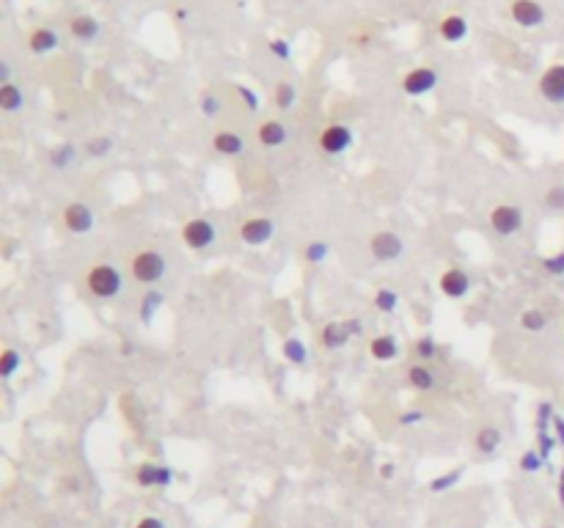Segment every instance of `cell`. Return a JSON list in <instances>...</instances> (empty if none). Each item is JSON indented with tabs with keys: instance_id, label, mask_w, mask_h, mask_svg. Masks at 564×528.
I'll return each mask as SVG.
<instances>
[{
	"instance_id": "26",
	"label": "cell",
	"mask_w": 564,
	"mask_h": 528,
	"mask_svg": "<svg viewBox=\"0 0 564 528\" xmlns=\"http://www.w3.org/2000/svg\"><path fill=\"white\" fill-rule=\"evenodd\" d=\"M273 102H275L278 110H292L295 102H298V88L292 86L289 80H281L273 91Z\"/></svg>"
},
{
	"instance_id": "34",
	"label": "cell",
	"mask_w": 564,
	"mask_h": 528,
	"mask_svg": "<svg viewBox=\"0 0 564 528\" xmlns=\"http://www.w3.org/2000/svg\"><path fill=\"white\" fill-rule=\"evenodd\" d=\"M542 204L551 212H564V184H551L542 196Z\"/></svg>"
},
{
	"instance_id": "14",
	"label": "cell",
	"mask_w": 564,
	"mask_h": 528,
	"mask_svg": "<svg viewBox=\"0 0 564 528\" xmlns=\"http://www.w3.org/2000/svg\"><path fill=\"white\" fill-rule=\"evenodd\" d=\"M287 138H289V130L278 119H267V122H261L259 127H256V140L264 149H278V146L287 143Z\"/></svg>"
},
{
	"instance_id": "18",
	"label": "cell",
	"mask_w": 564,
	"mask_h": 528,
	"mask_svg": "<svg viewBox=\"0 0 564 528\" xmlns=\"http://www.w3.org/2000/svg\"><path fill=\"white\" fill-rule=\"evenodd\" d=\"M349 339H352V336H349L345 322H328V325L322 328V333H319V342H322L325 350H342Z\"/></svg>"
},
{
	"instance_id": "37",
	"label": "cell",
	"mask_w": 564,
	"mask_h": 528,
	"mask_svg": "<svg viewBox=\"0 0 564 528\" xmlns=\"http://www.w3.org/2000/svg\"><path fill=\"white\" fill-rule=\"evenodd\" d=\"M424 418H427V413H424V410H416V407H413V410H405V413H399V416H396V424H399V427H416V424H421Z\"/></svg>"
},
{
	"instance_id": "44",
	"label": "cell",
	"mask_w": 564,
	"mask_h": 528,
	"mask_svg": "<svg viewBox=\"0 0 564 528\" xmlns=\"http://www.w3.org/2000/svg\"><path fill=\"white\" fill-rule=\"evenodd\" d=\"M0 83L3 86L11 83V66H8V61H0Z\"/></svg>"
},
{
	"instance_id": "31",
	"label": "cell",
	"mask_w": 564,
	"mask_h": 528,
	"mask_svg": "<svg viewBox=\"0 0 564 528\" xmlns=\"http://www.w3.org/2000/svg\"><path fill=\"white\" fill-rule=\"evenodd\" d=\"M328 256H331V245L325 240H311L303 248V259L308 264H322Z\"/></svg>"
},
{
	"instance_id": "45",
	"label": "cell",
	"mask_w": 564,
	"mask_h": 528,
	"mask_svg": "<svg viewBox=\"0 0 564 528\" xmlns=\"http://www.w3.org/2000/svg\"><path fill=\"white\" fill-rule=\"evenodd\" d=\"M393 474H396V465H393V462H383V465H380V479H393Z\"/></svg>"
},
{
	"instance_id": "20",
	"label": "cell",
	"mask_w": 564,
	"mask_h": 528,
	"mask_svg": "<svg viewBox=\"0 0 564 528\" xmlns=\"http://www.w3.org/2000/svg\"><path fill=\"white\" fill-rule=\"evenodd\" d=\"M407 383H410V388L413 391H421V394H430L435 388V372L427 366V363H413L410 369H407Z\"/></svg>"
},
{
	"instance_id": "16",
	"label": "cell",
	"mask_w": 564,
	"mask_h": 528,
	"mask_svg": "<svg viewBox=\"0 0 564 528\" xmlns=\"http://www.w3.org/2000/svg\"><path fill=\"white\" fill-rule=\"evenodd\" d=\"M99 31H102V25H99V20L91 17V14H78V17H72V22H69V34H72L78 42H94V39L99 36Z\"/></svg>"
},
{
	"instance_id": "1",
	"label": "cell",
	"mask_w": 564,
	"mask_h": 528,
	"mask_svg": "<svg viewBox=\"0 0 564 528\" xmlns=\"http://www.w3.org/2000/svg\"><path fill=\"white\" fill-rule=\"evenodd\" d=\"M86 289L96 300H113L122 292V272L113 264H94L86 272Z\"/></svg>"
},
{
	"instance_id": "12",
	"label": "cell",
	"mask_w": 564,
	"mask_h": 528,
	"mask_svg": "<svg viewBox=\"0 0 564 528\" xmlns=\"http://www.w3.org/2000/svg\"><path fill=\"white\" fill-rule=\"evenodd\" d=\"M438 286H440V292H443L446 298L460 300V298H465V295L471 292V275H468L465 270H460V267H449L446 272H440Z\"/></svg>"
},
{
	"instance_id": "23",
	"label": "cell",
	"mask_w": 564,
	"mask_h": 528,
	"mask_svg": "<svg viewBox=\"0 0 564 528\" xmlns=\"http://www.w3.org/2000/svg\"><path fill=\"white\" fill-rule=\"evenodd\" d=\"M75 157H78V149H75L72 143H58V146L50 149L47 163H50V168H55V171H66V168L75 163Z\"/></svg>"
},
{
	"instance_id": "46",
	"label": "cell",
	"mask_w": 564,
	"mask_h": 528,
	"mask_svg": "<svg viewBox=\"0 0 564 528\" xmlns=\"http://www.w3.org/2000/svg\"><path fill=\"white\" fill-rule=\"evenodd\" d=\"M176 20H187V8H176Z\"/></svg>"
},
{
	"instance_id": "11",
	"label": "cell",
	"mask_w": 564,
	"mask_h": 528,
	"mask_svg": "<svg viewBox=\"0 0 564 528\" xmlns=\"http://www.w3.org/2000/svg\"><path fill=\"white\" fill-rule=\"evenodd\" d=\"M509 17L521 28H540L545 22V8L540 0H512L509 3Z\"/></svg>"
},
{
	"instance_id": "2",
	"label": "cell",
	"mask_w": 564,
	"mask_h": 528,
	"mask_svg": "<svg viewBox=\"0 0 564 528\" xmlns=\"http://www.w3.org/2000/svg\"><path fill=\"white\" fill-rule=\"evenodd\" d=\"M132 278L143 286H154L166 275V256L160 251H138L130 262Z\"/></svg>"
},
{
	"instance_id": "6",
	"label": "cell",
	"mask_w": 564,
	"mask_h": 528,
	"mask_svg": "<svg viewBox=\"0 0 564 528\" xmlns=\"http://www.w3.org/2000/svg\"><path fill=\"white\" fill-rule=\"evenodd\" d=\"M352 140H355V135H352V130H349L347 124H342V122H333V124H328L325 130L319 132V149H322L325 154H331V157L345 154L349 146H352Z\"/></svg>"
},
{
	"instance_id": "27",
	"label": "cell",
	"mask_w": 564,
	"mask_h": 528,
	"mask_svg": "<svg viewBox=\"0 0 564 528\" xmlns=\"http://www.w3.org/2000/svg\"><path fill=\"white\" fill-rule=\"evenodd\" d=\"M521 328L526 333H542L548 328V314L540 308H528L521 314Z\"/></svg>"
},
{
	"instance_id": "32",
	"label": "cell",
	"mask_w": 564,
	"mask_h": 528,
	"mask_svg": "<svg viewBox=\"0 0 564 528\" xmlns=\"http://www.w3.org/2000/svg\"><path fill=\"white\" fill-rule=\"evenodd\" d=\"M375 308L380 311V314H396V308H399V295L389 289V286H383V289H377L375 292Z\"/></svg>"
},
{
	"instance_id": "3",
	"label": "cell",
	"mask_w": 564,
	"mask_h": 528,
	"mask_svg": "<svg viewBox=\"0 0 564 528\" xmlns=\"http://www.w3.org/2000/svg\"><path fill=\"white\" fill-rule=\"evenodd\" d=\"M217 240V231L212 226V220L207 218H190L182 226V242L190 248V251H207L212 248Z\"/></svg>"
},
{
	"instance_id": "36",
	"label": "cell",
	"mask_w": 564,
	"mask_h": 528,
	"mask_svg": "<svg viewBox=\"0 0 564 528\" xmlns=\"http://www.w3.org/2000/svg\"><path fill=\"white\" fill-rule=\"evenodd\" d=\"M198 110H201L207 119H217V116L223 113V102H220V96H215V94H204V96L198 99Z\"/></svg>"
},
{
	"instance_id": "25",
	"label": "cell",
	"mask_w": 564,
	"mask_h": 528,
	"mask_svg": "<svg viewBox=\"0 0 564 528\" xmlns=\"http://www.w3.org/2000/svg\"><path fill=\"white\" fill-rule=\"evenodd\" d=\"M281 355H284V360L292 363V366L308 363V347H305L301 339H287V342L281 344Z\"/></svg>"
},
{
	"instance_id": "4",
	"label": "cell",
	"mask_w": 564,
	"mask_h": 528,
	"mask_svg": "<svg viewBox=\"0 0 564 528\" xmlns=\"http://www.w3.org/2000/svg\"><path fill=\"white\" fill-rule=\"evenodd\" d=\"M490 228L498 234V237H515L518 231L523 228V210L515 207V204H498L490 210Z\"/></svg>"
},
{
	"instance_id": "13",
	"label": "cell",
	"mask_w": 564,
	"mask_h": 528,
	"mask_svg": "<svg viewBox=\"0 0 564 528\" xmlns=\"http://www.w3.org/2000/svg\"><path fill=\"white\" fill-rule=\"evenodd\" d=\"M135 482L138 487H168L174 482V471L160 462H140L135 471Z\"/></svg>"
},
{
	"instance_id": "33",
	"label": "cell",
	"mask_w": 564,
	"mask_h": 528,
	"mask_svg": "<svg viewBox=\"0 0 564 528\" xmlns=\"http://www.w3.org/2000/svg\"><path fill=\"white\" fill-rule=\"evenodd\" d=\"M413 355L419 358V363L433 360L435 355H438V342H435L433 336H421V339H416V342H413Z\"/></svg>"
},
{
	"instance_id": "35",
	"label": "cell",
	"mask_w": 564,
	"mask_h": 528,
	"mask_svg": "<svg viewBox=\"0 0 564 528\" xmlns=\"http://www.w3.org/2000/svg\"><path fill=\"white\" fill-rule=\"evenodd\" d=\"M460 479H463V468H454V471H449V474L435 476L433 482H430V490H433V492H446V490H451Z\"/></svg>"
},
{
	"instance_id": "19",
	"label": "cell",
	"mask_w": 564,
	"mask_h": 528,
	"mask_svg": "<svg viewBox=\"0 0 564 528\" xmlns=\"http://www.w3.org/2000/svg\"><path fill=\"white\" fill-rule=\"evenodd\" d=\"M58 47V34L52 31V28H34L31 34H28V50L34 52V55H47V52H52Z\"/></svg>"
},
{
	"instance_id": "22",
	"label": "cell",
	"mask_w": 564,
	"mask_h": 528,
	"mask_svg": "<svg viewBox=\"0 0 564 528\" xmlns=\"http://www.w3.org/2000/svg\"><path fill=\"white\" fill-rule=\"evenodd\" d=\"M369 355L375 358V360H380V363H389L393 360L396 355H399V342H396V336H375L372 342H369Z\"/></svg>"
},
{
	"instance_id": "42",
	"label": "cell",
	"mask_w": 564,
	"mask_h": 528,
	"mask_svg": "<svg viewBox=\"0 0 564 528\" xmlns=\"http://www.w3.org/2000/svg\"><path fill=\"white\" fill-rule=\"evenodd\" d=\"M132 528H166V520L157 518V515H146V518H140Z\"/></svg>"
},
{
	"instance_id": "28",
	"label": "cell",
	"mask_w": 564,
	"mask_h": 528,
	"mask_svg": "<svg viewBox=\"0 0 564 528\" xmlns=\"http://www.w3.org/2000/svg\"><path fill=\"white\" fill-rule=\"evenodd\" d=\"M163 292H157V289H149L146 295H143V300H140V322L143 325H149L152 319H154V314L160 311V306H163Z\"/></svg>"
},
{
	"instance_id": "8",
	"label": "cell",
	"mask_w": 564,
	"mask_h": 528,
	"mask_svg": "<svg viewBox=\"0 0 564 528\" xmlns=\"http://www.w3.org/2000/svg\"><path fill=\"white\" fill-rule=\"evenodd\" d=\"M94 210L88 207V204H80V201H72V204H66L64 207V212H61V223H64V228L69 231V234H88L91 228H94Z\"/></svg>"
},
{
	"instance_id": "5",
	"label": "cell",
	"mask_w": 564,
	"mask_h": 528,
	"mask_svg": "<svg viewBox=\"0 0 564 528\" xmlns=\"http://www.w3.org/2000/svg\"><path fill=\"white\" fill-rule=\"evenodd\" d=\"M275 234V223L264 215H254V218L243 220L240 228H237V237L243 245H251V248H261L273 240Z\"/></svg>"
},
{
	"instance_id": "21",
	"label": "cell",
	"mask_w": 564,
	"mask_h": 528,
	"mask_svg": "<svg viewBox=\"0 0 564 528\" xmlns=\"http://www.w3.org/2000/svg\"><path fill=\"white\" fill-rule=\"evenodd\" d=\"M501 440H504L501 430H498V427H493V424H487V427H479V430H477L474 446H477L479 454H484V457H493V454L498 451Z\"/></svg>"
},
{
	"instance_id": "29",
	"label": "cell",
	"mask_w": 564,
	"mask_h": 528,
	"mask_svg": "<svg viewBox=\"0 0 564 528\" xmlns=\"http://www.w3.org/2000/svg\"><path fill=\"white\" fill-rule=\"evenodd\" d=\"M110 149H113V138L110 135H94V138H88L86 146H83V152H86L88 157H94V160L108 157Z\"/></svg>"
},
{
	"instance_id": "9",
	"label": "cell",
	"mask_w": 564,
	"mask_h": 528,
	"mask_svg": "<svg viewBox=\"0 0 564 528\" xmlns=\"http://www.w3.org/2000/svg\"><path fill=\"white\" fill-rule=\"evenodd\" d=\"M438 83H440V78L433 66H416L402 78V91L407 96H424V94L435 91Z\"/></svg>"
},
{
	"instance_id": "38",
	"label": "cell",
	"mask_w": 564,
	"mask_h": 528,
	"mask_svg": "<svg viewBox=\"0 0 564 528\" xmlns=\"http://www.w3.org/2000/svg\"><path fill=\"white\" fill-rule=\"evenodd\" d=\"M237 96L243 99V105L251 110V113H256L259 110V94L254 91V88H248V86H237Z\"/></svg>"
},
{
	"instance_id": "7",
	"label": "cell",
	"mask_w": 564,
	"mask_h": 528,
	"mask_svg": "<svg viewBox=\"0 0 564 528\" xmlns=\"http://www.w3.org/2000/svg\"><path fill=\"white\" fill-rule=\"evenodd\" d=\"M369 251L377 262H396L405 251V242L396 231H377L369 237Z\"/></svg>"
},
{
	"instance_id": "40",
	"label": "cell",
	"mask_w": 564,
	"mask_h": 528,
	"mask_svg": "<svg viewBox=\"0 0 564 528\" xmlns=\"http://www.w3.org/2000/svg\"><path fill=\"white\" fill-rule=\"evenodd\" d=\"M542 468V457L537 454V451H526L521 457V471H526V474H537Z\"/></svg>"
},
{
	"instance_id": "10",
	"label": "cell",
	"mask_w": 564,
	"mask_h": 528,
	"mask_svg": "<svg viewBox=\"0 0 564 528\" xmlns=\"http://www.w3.org/2000/svg\"><path fill=\"white\" fill-rule=\"evenodd\" d=\"M540 96L551 105H564V64H554L540 78Z\"/></svg>"
},
{
	"instance_id": "24",
	"label": "cell",
	"mask_w": 564,
	"mask_h": 528,
	"mask_svg": "<svg viewBox=\"0 0 564 528\" xmlns=\"http://www.w3.org/2000/svg\"><path fill=\"white\" fill-rule=\"evenodd\" d=\"M25 105V94L17 83H6L0 86V110L3 113H17Z\"/></svg>"
},
{
	"instance_id": "30",
	"label": "cell",
	"mask_w": 564,
	"mask_h": 528,
	"mask_svg": "<svg viewBox=\"0 0 564 528\" xmlns=\"http://www.w3.org/2000/svg\"><path fill=\"white\" fill-rule=\"evenodd\" d=\"M20 366H22V355L14 347H6V350L0 352V377L3 380H11Z\"/></svg>"
},
{
	"instance_id": "17",
	"label": "cell",
	"mask_w": 564,
	"mask_h": 528,
	"mask_svg": "<svg viewBox=\"0 0 564 528\" xmlns=\"http://www.w3.org/2000/svg\"><path fill=\"white\" fill-rule=\"evenodd\" d=\"M212 149H215L217 154H223V157H240V154L245 152V140H243L237 132L220 130L215 132V138H212Z\"/></svg>"
},
{
	"instance_id": "43",
	"label": "cell",
	"mask_w": 564,
	"mask_h": 528,
	"mask_svg": "<svg viewBox=\"0 0 564 528\" xmlns=\"http://www.w3.org/2000/svg\"><path fill=\"white\" fill-rule=\"evenodd\" d=\"M345 325H347V330H349V336H352V339L363 333V322H361V319H345Z\"/></svg>"
},
{
	"instance_id": "39",
	"label": "cell",
	"mask_w": 564,
	"mask_h": 528,
	"mask_svg": "<svg viewBox=\"0 0 564 528\" xmlns=\"http://www.w3.org/2000/svg\"><path fill=\"white\" fill-rule=\"evenodd\" d=\"M270 52L278 58V61H289L292 58V44L287 42V39H270Z\"/></svg>"
},
{
	"instance_id": "15",
	"label": "cell",
	"mask_w": 564,
	"mask_h": 528,
	"mask_svg": "<svg viewBox=\"0 0 564 528\" xmlns=\"http://www.w3.org/2000/svg\"><path fill=\"white\" fill-rule=\"evenodd\" d=\"M438 34H440L443 42H449V44L463 42V39L468 36V20H465L463 14H446V17L440 20V25H438Z\"/></svg>"
},
{
	"instance_id": "41",
	"label": "cell",
	"mask_w": 564,
	"mask_h": 528,
	"mask_svg": "<svg viewBox=\"0 0 564 528\" xmlns=\"http://www.w3.org/2000/svg\"><path fill=\"white\" fill-rule=\"evenodd\" d=\"M542 267H545V272H551V275H564V251L562 254H554V256H545V259H542Z\"/></svg>"
}]
</instances>
